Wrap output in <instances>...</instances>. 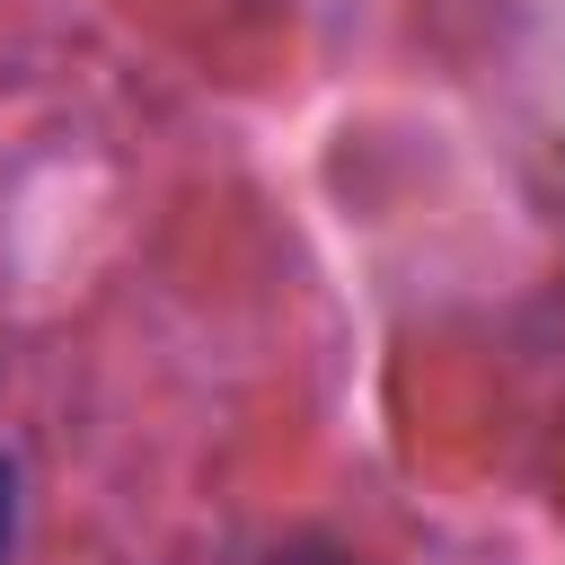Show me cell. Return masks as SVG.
I'll return each mask as SVG.
<instances>
[{
  "mask_svg": "<svg viewBox=\"0 0 565 565\" xmlns=\"http://www.w3.org/2000/svg\"><path fill=\"white\" fill-rule=\"evenodd\" d=\"M9 530H18V468H9V450H0V556H9Z\"/></svg>",
  "mask_w": 565,
  "mask_h": 565,
  "instance_id": "obj_1",
  "label": "cell"
}]
</instances>
